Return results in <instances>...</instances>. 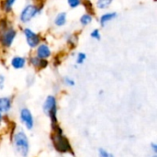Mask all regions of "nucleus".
I'll return each mask as SVG.
<instances>
[{
  "label": "nucleus",
  "instance_id": "6ab92c4d",
  "mask_svg": "<svg viewBox=\"0 0 157 157\" xmlns=\"http://www.w3.org/2000/svg\"><path fill=\"white\" fill-rule=\"evenodd\" d=\"M67 3L70 6V7L75 8L80 5V0H67Z\"/></svg>",
  "mask_w": 157,
  "mask_h": 157
},
{
  "label": "nucleus",
  "instance_id": "39448f33",
  "mask_svg": "<svg viewBox=\"0 0 157 157\" xmlns=\"http://www.w3.org/2000/svg\"><path fill=\"white\" fill-rule=\"evenodd\" d=\"M20 120H21L22 123L26 126V128L28 130H31L33 128L34 120H33L32 114L29 111V109H28L26 108L21 109V111H20Z\"/></svg>",
  "mask_w": 157,
  "mask_h": 157
},
{
  "label": "nucleus",
  "instance_id": "a211bd4d",
  "mask_svg": "<svg viewBox=\"0 0 157 157\" xmlns=\"http://www.w3.org/2000/svg\"><path fill=\"white\" fill-rule=\"evenodd\" d=\"M86 58V55L85 53L79 52V53L77 54V57H76V63H79V64H81V63H83L85 62Z\"/></svg>",
  "mask_w": 157,
  "mask_h": 157
},
{
  "label": "nucleus",
  "instance_id": "412c9836",
  "mask_svg": "<svg viewBox=\"0 0 157 157\" xmlns=\"http://www.w3.org/2000/svg\"><path fill=\"white\" fill-rule=\"evenodd\" d=\"M64 83H65V85L70 86H75V81H74L73 79H71L70 77H65V78H64Z\"/></svg>",
  "mask_w": 157,
  "mask_h": 157
},
{
  "label": "nucleus",
  "instance_id": "20e7f679",
  "mask_svg": "<svg viewBox=\"0 0 157 157\" xmlns=\"http://www.w3.org/2000/svg\"><path fill=\"white\" fill-rule=\"evenodd\" d=\"M54 145L55 148L59 152H67L70 150V144L67 141V139L62 134V132L59 130V132L54 136Z\"/></svg>",
  "mask_w": 157,
  "mask_h": 157
},
{
  "label": "nucleus",
  "instance_id": "1a4fd4ad",
  "mask_svg": "<svg viewBox=\"0 0 157 157\" xmlns=\"http://www.w3.org/2000/svg\"><path fill=\"white\" fill-rule=\"evenodd\" d=\"M25 63H26V59L21 57V56H15L11 60V65L15 69H21V68H23Z\"/></svg>",
  "mask_w": 157,
  "mask_h": 157
},
{
  "label": "nucleus",
  "instance_id": "ddd939ff",
  "mask_svg": "<svg viewBox=\"0 0 157 157\" xmlns=\"http://www.w3.org/2000/svg\"><path fill=\"white\" fill-rule=\"evenodd\" d=\"M31 63L36 66V67H41V68H44L48 65V62L45 60V59H40V58H31L30 60Z\"/></svg>",
  "mask_w": 157,
  "mask_h": 157
},
{
  "label": "nucleus",
  "instance_id": "0eeeda50",
  "mask_svg": "<svg viewBox=\"0 0 157 157\" xmlns=\"http://www.w3.org/2000/svg\"><path fill=\"white\" fill-rule=\"evenodd\" d=\"M24 35L26 37L27 42L29 47L35 48L39 45L40 43V36L36 34L34 31H32L29 29H24Z\"/></svg>",
  "mask_w": 157,
  "mask_h": 157
},
{
  "label": "nucleus",
  "instance_id": "f257e3e1",
  "mask_svg": "<svg viewBox=\"0 0 157 157\" xmlns=\"http://www.w3.org/2000/svg\"><path fill=\"white\" fill-rule=\"evenodd\" d=\"M14 145L16 151L22 157H27L29 151V144L27 135L22 131L16 133L14 137Z\"/></svg>",
  "mask_w": 157,
  "mask_h": 157
},
{
  "label": "nucleus",
  "instance_id": "7ed1b4c3",
  "mask_svg": "<svg viewBox=\"0 0 157 157\" xmlns=\"http://www.w3.org/2000/svg\"><path fill=\"white\" fill-rule=\"evenodd\" d=\"M40 11L39 7H37L34 5H28L26 6L23 10L20 13V20L23 23H27L29 21H30L36 15L37 13Z\"/></svg>",
  "mask_w": 157,
  "mask_h": 157
},
{
  "label": "nucleus",
  "instance_id": "6e6552de",
  "mask_svg": "<svg viewBox=\"0 0 157 157\" xmlns=\"http://www.w3.org/2000/svg\"><path fill=\"white\" fill-rule=\"evenodd\" d=\"M51 56V50L46 44H40L37 48V57L40 59H46Z\"/></svg>",
  "mask_w": 157,
  "mask_h": 157
},
{
  "label": "nucleus",
  "instance_id": "2eb2a0df",
  "mask_svg": "<svg viewBox=\"0 0 157 157\" xmlns=\"http://www.w3.org/2000/svg\"><path fill=\"white\" fill-rule=\"evenodd\" d=\"M111 2H112V0H98L97 6L99 9H105L111 4Z\"/></svg>",
  "mask_w": 157,
  "mask_h": 157
},
{
  "label": "nucleus",
  "instance_id": "423d86ee",
  "mask_svg": "<svg viewBox=\"0 0 157 157\" xmlns=\"http://www.w3.org/2000/svg\"><path fill=\"white\" fill-rule=\"evenodd\" d=\"M17 31L14 29H8L7 30H5L4 33L1 36V43L5 47H10L15 40Z\"/></svg>",
  "mask_w": 157,
  "mask_h": 157
},
{
  "label": "nucleus",
  "instance_id": "f8f14e48",
  "mask_svg": "<svg viewBox=\"0 0 157 157\" xmlns=\"http://www.w3.org/2000/svg\"><path fill=\"white\" fill-rule=\"evenodd\" d=\"M65 22H66V13H64V12L59 13L54 19V24L58 27L63 26L65 24Z\"/></svg>",
  "mask_w": 157,
  "mask_h": 157
},
{
  "label": "nucleus",
  "instance_id": "393cba45",
  "mask_svg": "<svg viewBox=\"0 0 157 157\" xmlns=\"http://www.w3.org/2000/svg\"><path fill=\"white\" fill-rule=\"evenodd\" d=\"M153 157H157V156H156V155H154V156H153Z\"/></svg>",
  "mask_w": 157,
  "mask_h": 157
},
{
  "label": "nucleus",
  "instance_id": "9d476101",
  "mask_svg": "<svg viewBox=\"0 0 157 157\" xmlns=\"http://www.w3.org/2000/svg\"><path fill=\"white\" fill-rule=\"evenodd\" d=\"M11 109V100L8 98H0V111L7 112Z\"/></svg>",
  "mask_w": 157,
  "mask_h": 157
},
{
  "label": "nucleus",
  "instance_id": "4be33fe9",
  "mask_svg": "<svg viewBox=\"0 0 157 157\" xmlns=\"http://www.w3.org/2000/svg\"><path fill=\"white\" fill-rule=\"evenodd\" d=\"M151 148L153 149V152L155 153V154H156L157 153V145L155 144H151Z\"/></svg>",
  "mask_w": 157,
  "mask_h": 157
},
{
  "label": "nucleus",
  "instance_id": "9b49d317",
  "mask_svg": "<svg viewBox=\"0 0 157 157\" xmlns=\"http://www.w3.org/2000/svg\"><path fill=\"white\" fill-rule=\"evenodd\" d=\"M116 17H117V13H115V12H109V13H106V14L102 15L101 17H100V24H101V26L104 27L107 23H109V21L114 19Z\"/></svg>",
  "mask_w": 157,
  "mask_h": 157
},
{
  "label": "nucleus",
  "instance_id": "b1692460",
  "mask_svg": "<svg viewBox=\"0 0 157 157\" xmlns=\"http://www.w3.org/2000/svg\"><path fill=\"white\" fill-rule=\"evenodd\" d=\"M2 119H3V116H2V112L0 111V121H2Z\"/></svg>",
  "mask_w": 157,
  "mask_h": 157
},
{
  "label": "nucleus",
  "instance_id": "f3484780",
  "mask_svg": "<svg viewBox=\"0 0 157 157\" xmlns=\"http://www.w3.org/2000/svg\"><path fill=\"white\" fill-rule=\"evenodd\" d=\"M98 155H99V157H114L113 155L109 154L107 150H105L103 148L98 149Z\"/></svg>",
  "mask_w": 157,
  "mask_h": 157
},
{
  "label": "nucleus",
  "instance_id": "aec40b11",
  "mask_svg": "<svg viewBox=\"0 0 157 157\" xmlns=\"http://www.w3.org/2000/svg\"><path fill=\"white\" fill-rule=\"evenodd\" d=\"M90 36H91L93 39L99 40V39H100V32H99V30H98V29H94V30L91 32Z\"/></svg>",
  "mask_w": 157,
  "mask_h": 157
},
{
  "label": "nucleus",
  "instance_id": "4468645a",
  "mask_svg": "<svg viewBox=\"0 0 157 157\" xmlns=\"http://www.w3.org/2000/svg\"><path fill=\"white\" fill-rule=\"evenodd\" d=\"M92 16L89 15V14H84L81 17H80V22L82 25L84 26H86L88 24H90L92 22Z\"/></svg>",
  "mask_w": 157,
  "mask_h": 157
},
{
  "label": "nucleus",
  "instance_id": "5701e85b",
  "mask_svg": "<svg viewBox=\"0 0 157 157\" xmlns=\"http://www.w3.org/2000/svg\"><path fill=\"white\" fill-rule=\"evenodd\" d=\"M4 80H5V77H4L3 75H0V88H2V87H3Z\"/></svg>",
  "mask_w": 157,
  "mask_h": 157
},
{
  "label": "nucleus",
  "instance_id": "dca6fc26",
  "mask_svg": "<svg viewBox=\"0 0 157 157\" xmlns=\"http://www.w3.org/2000/svg\"><path fill=\"white\" fill-rule=\"evenodd\" d=\"M16 2V0H5V4H4V9L6 11H10L12 8L13 4Z\"/></svg>",
  "mask_w": 157,
  "mask_h": 157
},
{
  "label": "nucleus",
  "instance_id": "f03ea898",
  "mask_svg": "<svg viewBox=\"0 0 157 157\" xmlns=\"http://www.w3.org/2000/svg\"><path fill=\"white\" fill-rule=\"evenodd\" d=\"M43 111L46 115L52 118L53 122L56 121V98L53 96H49L44 101Z\"/></svg>",
  "mask_w": 157,
  "mask_h": 157
}]
</instances>
